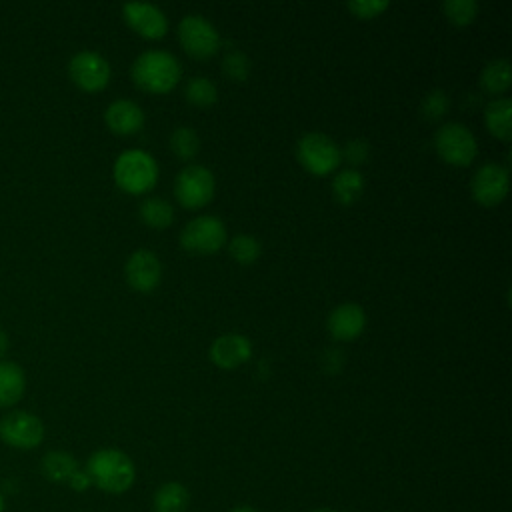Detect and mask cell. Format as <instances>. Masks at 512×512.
I'll return each mask as SVG.
<instances>
[{"label":"cell","instance_id":"obj_1","mask_svg":"<svg viewBox=\"0 0 512 512\" xmlns=\"http://www.w3.org/2000/svg\"><path fill=\"white\" fill-rule=\"evenodd\" d=\"M84 472L90 478V484L108 494L126 492L136 478L132 458L118 448H100L92 452Z\"/></svg>","mask_w":512,"mask_h":512},{"label":"cell","instance_id":"obj_2","mask_svg":"<svg viewBox=\"0 0 512 512\" xmlns=\"http://www.w3.org/2000/svg\"><path fill=\"white\" fill-rule=\"evenodd\" d=\"M182 76L178 58L166 50H144L132 62V80L146 92H170Z\"/></svg>","mask_w":512,"mask_h":512},{"label":"cell","instance_id":"obj_3","mask_svg":"<svg viewBox=\"0 0 512 512\" xmlns=\"http://www.w3.org/2000/svg\"><path fill=\"white\" fill-rule=\"evenodd\" d=\"M114 180L130 194L148 192L158 180V164L146 150H124L114 162Z\"/></svg>","mask_w":512,"mask_h":512},{"label":"cell","instance_id":"obj_4","mask_svg":"<svg viewBox=\"0 0 512 512\" xmlns=\"http://www.w3.org/2000/svg\"><path fill=\"white\" fill-rule=\"evenodd\" d=\"M434 148L440 158L454 166H468L476 152V138L466 124L446 122L434 132Z\"/></svg>","mask_w":512,"mask_h":512},{"label":"cell","instance_id":"obj_5","mask_svg":"<svg viewBox=\"0 0 512 512\" xmlns=\"http://www.w3.org/2000/svg\"><path fill=\"white\" fill-rule=\"evenodd\" d=\"M296 156L300 164L318 176L330 174L340 164L338 144L322 132H306L296 144Z\"/></svg>","mask_w":512,"mask_h":512},{"label":"cell","instance_id":"obj_6","mask_svg":"<svg viewBox=\"0 0 512 512\" xmlns=\"http://www.w3.org/2000/svg\"><path fill=\"white\" fill-rule=\"evenodd\" d=\"M214 188H216L214 174L210 168L202 164L184 166L174 180L176 200L184 208H192V210L208 204L214 196Z\"/></svg>","mask_w":512,"mask_h":512},{"label":"cell","instance_id":"obj_7","mask_svg":"<svg viewBox=\"0 0 512 512\" xmlns=\"http://www.w3.org/2000/svg\"><path fill=\"white\" fill-rule=\"evenodd\" d=\"M226 242V226L218 216L202 214L186 222L180 232V244L190 252L212 254Z\"/></svg>","mask_w":512,"mask_h":512},{"label":"cell","instance_id":"obj_8","mask_svg":"<svg viewBox=\"0 0 512 512\" xmlns=\"http://www.w3.org/2000/svg\"><path fill=\"white\" fill-rule=\"evenodd\" d=\"M178 38L194 58H210L220 48V34L202 14H186L178 24Z\"/></svg>","mask_w":512,"mask_h":512},{"label":"cell","instance_id":"obj_9","mask_svg":"<svg viewBox=\"0 0 512 512\" xmlns=\"http://www.w3.org/2000/svg\"><path fill=\"white\" fill-rule=\"evenodd\" d=\"M0 438L8 446L30 450L42 442L44 424L38 416L24 410H16L0 420Z\"/></svg>","mask_w":512,"mask_h":512},{"label":"cell","instance_id":"obj_10","mask_svg":"<svg viewBox=\"0 0 512 512\" xmlns=\"http://www.w3.org/2000/svg\"><path fill=\"white\" fill-rule=\"evenodd\" d=\"M68 72L72 82L86 92L102 90L110 80L108 60L92 50H82L74 54L68 64Z\"/></svg>","mask_w":512,"mask_h":512},{"label":"cell","instance_id":"obj_11","mask_svg":"<svg viewBox=\"0 0 512 512\" xmlns=\"http://www.w3.org/2000/svg\"><path fill=\"white\" fill-rule=\"evenodd\" d=\"M472 196L482 206H496L508 194V170L502 164L486 162L482 164L470 182Z\"/></svg>","mask_w":512,"mask_h":512},{"label":"cell","instance_id":"obj_12","mask_svg":"<svg viewBox=\"0 0 512 512\" xmlns=\"http://www.w3.org/2000/svg\"><path fill=\"white\" fill-rule=\"evenodd\" d=\"M124 278L136 292H152L162 280V262L152 250L138 248L124 264Z\"/></svg>","mask_w":512,"mask_h":512},{"label":"cell","instance_id":"obj_13","mask_svg":"<svg viewBox=\"0 0 512 512\" xmlns=\"http://www.w3.org/2000/svg\"><path fill=\"white\" fill-rule=\"evenodd\" d=\"M126 22L146 38H162L168 30L166 14L150 2H126L122 6Z\"/></svg>","mask_w":512,"mask_h":512},{"label":"cell","instance_id":"obj_14","mask_svg":"<svg viewBox=\"0 0 512 512\" xmlns=\"http://www.w3.org/2000/svg\"><path fill=\"white\" fill-rule=\"evenodd\" d=\"M328 332L336 340H354L366 326V312L356 302H342L326 318Z\"/></svg>","mask_w":512,"mask_h":512},{"label":"cell","instance_id":"obj_15","mask_svg":"<svg viewBox=\"0 0 512 512\" xmlns=\"http://www.w3.org/2000/svg\"><path fill=\"white\" fill-rule=\"evenodd\" d=\"M252 356V342L238 332H226L218 336L210 346V358L216 366L232 370L244 364Z\"/></svg>","mask_w":512,"mask_h":512},{"label":"cell","instance_id":"obj_16","mask_svg":"<svg viewBox=\"0 0 512 512\" xmlns=\"http://www.w3.org/2000/svg\"><path fill=\"white\" fill-rule=\"evenodd\" d=\"M104 120L108 128L116 134H134L144 124V112L134 100L120 98L108 104L104 112Z\"/></svg>","mask_w":512,"mask_h":512},{"label":"cell","instance_id":"obj_17","mask_svg":"<svg viewBox=\"0 0 512 512\" xmlns=\"http://www.w3.org/2000/svg\"><path fill=\"white\" fill-rule=\"evenodd\" d=\"M484 122L490 134H494L500 140H510L512 138V100L508 96L490 100L484 108Z\"/></svg>","mask_w":512,"mask_h":512},{"label":"cell","instance_id":"obj_18","mask_svg":"<svg viewBox=\"0 0 512 512\" xmlns=\"http://www.w3.org/2000/svg\"><path fill=\"white\" fill-rule=\"evenodd\" d=\"M190 504V492L184 484L172 480L156 488L152 498L154 512H186Z\"/></svg>","mask_w":512,"mask_h":512},{"label":"cell","instance_id":"obj_19","mask_svg":"<svg viewBox=\"0 0 512 512\" xmlns=\"http://www.w3.org/2000/svg\"><path fill=\"white\" fill-rule=\"evenodd\" d=\"M26 388V378L16 362H0V408L14 406Z\"/></svg>","mask_w":512,"mask_h":512},{"label":"cell","instance_id":"obj_20","mask_svg":"<svg viewBox=\"0 0 512 512\" xmlns=\"http://www.w3.org/2000/svg\"><path fill=\"white\" fill-rule=\"evenodd\" d=\"M364 184H366V180L360 170L346 168V170H340L332 178V194L340 204L348 206V204H354L362 196Z\"/></svg>","mask_w":512,"mask_h":512},{"label":"cell","instance_id":"obj_21","mask_svg":"<svg viewBox=\"0 0 512 512\" xmlns=\"http://www.w3.org/2000/svg\"><path fill=\"white\" fill-rule=\"evenodd\" d=\"M42 474L52 482H70V478L78 472V462L72 454L62 450H52L42 458Z\"/></svg>","mask_w":512,"mask_h":512},{"label":"cell","instance_id":"obj_22","mask_svg":"<svg viewBox=\"0 0 512 512\" xmlns=\"http://www.w3.org/2000/svg\"><path fill=\"white\" fill-rule=\"evenodd\" d=\"M510 82L512 72L508 58H494L486 62V66L480 72V86L490 94H502L504 90H508Z\"/></svg>","mask_w":512,"mask_h":512},{"label":"cell","instance_id":"obj_23","mask_svg":"<svg viewBox=\"0 0 512 512\" xmlns=\"http://www.w3.org/2000/svg\"><path fill=\"white\" fill-rule=\"evenodd\" d=\"M138 214L140 220L150 226V228H168L174 220V208L168 200L160 198V196H150L146 198L140 206H138Z\"/></svg>","mask_w":512,"mask_h":512},{"label":"cell","instance_id":"obj_24","mask_svg":"<svg viewBox=\"0 0 512 512\" xmlns=\"http://www.w3.org/2000/svg\"><path fill=\"white\" fill-rule=\"evenodd\" d=\"M170 150L180 160H192L200 150V138L198 132L190 126H178L170 134Z\"/></svg>","mask_w":512,"mask_h":512},{"label":"cell","instance_id":"obj_25","mask_svg":"<svg viewBox=\"0 0 512 512\" xmlns=\"http://www.w3.org/2000/svg\"><path fill=\"white\" fill-rule=\"evenodd\" d=\"M184 96L194 106H210L218 98V88H216V84L210 78L194 76V78H190L186 82Z\"/></svg>","mask_w":512,"mask_h":512},{"label":"cell","instance_id":"obj_26","mask_svg":"<svg viewBox=\"0 0 512 512\" xmlns=\"http://www.w3.org/2000/svg\"><path fill=\"white\" fill-rule=\"evenodd\" d=\"M230 256L240 264H252L260 256V240L252 234H236L228 244Z\"/></svg>","mask_w":512,"mask_h":512},{"label":"cell","instance_id":"obj_27","mask_svg":"<svg viewBox=\"0 0 512 512\" xmlns=\"http://www.w3.org/2000/svg\"><path fill=\"white\" fill-rule=\"evenodd\" d=\"M442 10L450 22L464 26L476 18L478 2L476 0H444Z\"/></svg>","mask_w":512,"mask_h":512},{"label":"cell","instance_id":"obj_28","mask_svg":"<svg viewBox=\"0 0 512 512\" xmlns=\"http://www.w3.org/2000/svg\"><path fill=\"white\" fill-rule=\"evenodd\" d=\"M250 68V58L242 50H230L222 60V72L232 82H244L250 76Z\"/></svg>","mask_w":512,"mask_h":512},{"label":"cell","instance_id":"obj_29","mask_svg":"<svg viewBox=\"0 0 512 512\" xmlns=\"http://www.w3.org/2000/svg\"><path fill=\"white\" fill-rule=\"evenodd\" d=\"M448 108H450V98L440 88L426 92V96L422 98V104H420V112L426 120H440L448 112Z\"/></svg>","mask_w":512,"mask_h":512},{"label":"cell","instance_id":"obj_30","mask_svg":"<svg viewBox=\"0 0 512 512\" xmlns=\"http://www.w3.org/2000/svg\"><path fill=\"white\" fill-rule=\"evenodd\" d=\"M390 6L388 0H350L346 8L358 18H374Z\"/></svg>","mask_w":512,"mask_h":512},{"label":"cell","instance_id":"obj_31","mask_svg":"<svg viewBox=\"0 0 512 512\" xmlns=\"http://www.w3.org/2000/svg\"><path fill=\"white\" fill-rule=\"evenodd\" d=\"M344 154V158L350 162V164H362L366 162L368 154H370V146L366 140L362 138H354V140H348L344 144V150L340 152V156Z\"/></svg>","mask_w":512,"mask_h":512},{"label":"cell","instance_id":"obj_32","mask_svg":"<svg viewBox=\"0 0 512 512\" xmlns=\"http://www.w3.org/2000/svg\"><path fill=\"white\" fill-rule=\"evenodd\" d=\"M324 358H330V362H322V364H324V368H326V370H330V372H338V370H340V366H342V360H344L342 350H338V348H330V350H326Z\"/></svg>","mask_w":512,"mask_h":512},{"label":"cell","instance_id":"obj_33","mask_svg":"<svg viewBox=\"0 0 512 512\" xmlns=\"http://www.w3.org/2000/svg\"><path fill=\"white\" fill-rule=\"evenodd\" d=\"M74 490H86L88 486H90V478L86 476V472H76L72 478H70V482H68Z\"/></svg>","mask_w":512,"mask_h":512},{"label":"cell","instance_id":"obj_34","mask_svg":"<svg viewBox=\"0 0 512 512\" xmlns=\"http://www.w3.org/2000/svg\"><path fill=\"white\" fill-rule=\"evenodd\" d=\"M6 348H8V336L4 330H0V356L6 352Z\"/></svg>","mask_w":512,"mask_h":512},{"label":"cell","instance_id":"obj_35","mask_svg":"<svg viewBox=\"0 0 512 512\" xmlns=\"http://www.w3.org/2000/svg\"><path fill=\"white\" fill-rule=\"evenodd\" d=\"M230 512H256V508H252V506H246V504H240V506L232 508Z\"/></svg>","mask_w":512,"mask_h":512},{"label":"cell","instance_id":"obj_36","mask_svg":"<svg viewBox=\"0 0 512 512\" xmlns=\"http://www.w3.org/2000/svg\"><path fill=\"white\" fill-rule=\"evenodd\" d=\"M314 512H338V510H332V508H318V510H314Z\"/></svg>","mask_w":512,"mask_h":512},{"label":"cell","instance_id":"obj_37","mask_svg":"<svg viewBox=\"0 0 512 512\" xmlns=\"http://www.w3.org/2000/svg\"><path fill=\"white\" fill-rule=\"evenodd\" d=\"M0 512H4V498H2V494H0Z\"/></svg>","mask_w":512,"mask_h":512}]
</instances>
